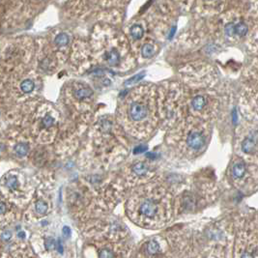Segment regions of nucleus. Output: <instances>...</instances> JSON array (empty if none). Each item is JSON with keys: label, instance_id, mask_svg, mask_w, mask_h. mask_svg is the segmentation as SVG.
Listing matches in <instances>:
<instances>
[{"label": "nucleus", "instance_id": "f257e3e1", "mask_svg": "<svg viewBox=\"0 0 258 258\" xmlns=\"http://www.w3.org/2000/svg\"><path fill=\"white\" fill-rule=\"evenodd\" d=\"M149 114V105L144 99L132 97L128 106V116L133 122H141Z\"/></svg>", "mask_w": 258, "mask_h": 258}, {"label": "nucleus", "instance_id": "f03ea898", "mask_svg": "<svg viewBox=\"0 0 258 258\" xmlns=\"http://www.w3.org/2000/svg\"><path fill=\"white\" fill-rule=\"evenodd\" d=\"M138 211L142 220H156L161 213V209L157 201L150 198H144L140 202Z\"/></svg>", "mask_w": 258, "mask_h": 258}, {"label": "nucleus", "instance_id": "7ed1b4c3", "mask_svg": "<svg viewBox=\"0 0 258 258\" xmlns=\"http://www.w3.org/2000/svg\"><path fill=\"white\" fill-rule=\"evenodd\" d=\"M204 142H205L204 137L198 132L190 133L187 138V144L194 150L200 149L204 145Z\"/></svg>", "mask_w": 258, "mask_h": 258}, {"label": "nucleus", "instance_id": "20e7f679", "mask_svg": "<svg viewBox=\"0 0 258 258\" xmlns=\"http://www.w3.org/2000/svg\"><path fill=\"white\" fill-rule=\"evenodd\" d=\"M106 61L110 66H116L120 62V54L116 49L112 48L106 53Z\"/></svg>", "mask_w": 258, "mask_h": 258}, {"label": "nucleus", "instance_id": "39448f33", "mask_svg": "<svg viewBox=\"0 0 258 258\" xmlns=\"http://www.w3.org/2000/svg\"><path fill=\"white\" fill-rule=\"evenodd\" d=\"M246 165L242 163H239V164H235L233 166V169H232V174L233 177L236 179H241L243 178L245 173H246Z\"/></svg>", "mask_w": 258, "mask_h": 258}, {"label": "nucleus", "instance_id": "423d86ee", "mask_svg": "<svg viewBox=\"0 0 258 258\" xmlns=\"http://www.w3.org/2000/svg\"><path fill=\"white\" fill-rule=\"evenodd\" d=\"M133 171L137 175L142 176V175H145L147 173L148 166H147V164H144V163H138V164H136L133 166Z\"/></svg>", "mask_w": 258, "mask_h": 258}, {"label": "nucleus", "instance_id": "0eeeda50", "mask_svg": "<svg viewBox=\"0 0 258 258\" xmlns=\"http://www.w3.org/2000/svg\"><path fill=\"white\" fill-rule=\"evenodd\" d=\"M143 34H144V31H143V28L141 27V25L136 24V25L132 26V28H131V35L133 37V39L140 40V39L143 37Z\"/></svg>", "mask_w": 258, "mask_h": 258}, {"label": "nucleus", "instance_id": "6e6552de", "mask_svg": "<svg viewBox=\"0 0 258 258\" xmlns=\"http://www.w3.org/2000/svg\"><path fill=\"white\" fill-rule=\"evenodd\" d=\"M93 92L91 89L89 88H79L75 91V96L79 99V100H82L85 98H88L90 96H92Z\"/></svg>", "mask_w": 258, "mask_h": 258}, {"label": "nucleus", "instance_id": "1a4fd4ad", "mask_svg": "<svg viewBox=\"0 0 258 258\" xmlns=\"http://www.w3.org/2000/svg\"><path fill=\"white\" fill-rule=\"evenodd\" d=\"M155 53V49L152 45L150 44H145L142 48H141V54L145 58H151Z\"/></svg>", "mask_w": 258, "mask_h": 258}, {"label": "nucleus", "instance_id": "9d476101", "mask_svg": "<svg viewBox=\"0 0 258 258\" xmlns=\"http://www.w3.org/2000/svg\"><path fill=\"white\" fill-rule=\"evenodd\" d=\"M54 43L58 47H64L66 45H68V43H69V36L65 33H60L59 35L56 36Z\"/></svg>", "mask_w": 258, "mask_h": 258}, {"label": "nucleus", "instance_id": "9b49d317", "mask_svg": "<svg viewBox=\"0 0 258 258\" xmlns=\"http://www.w3.org/2000/svg\"><path fill=\"white\" fill-rule=\"evenodd\" d=\"M29 150V147L26 143H18L15 147V152L19 157H24Z\"/></svg>", "mask_w": 258, "mask_h": 258}, {"label": "nucleus", "instance_id": "f8f14e48", "mask_svg": "<svg viewBox=\"0 0 258 258\" xmlns=\"http://www.w3.org/2000/svg\"><path fill=\"white\" fill-rule=\"evenodd\" d=\"M206 102L203 96H197L194 100H192V107L196 110H201L204 106H205Z\"/></svg>", "mask_w": 258, "mask_h": 258}, {"label": "nucleus", "instance_id": "ddd939ff", "mask_svg": "<svg viewBox=\"0 0 258 258\" xmlns=\"http://www.w3.org/2000/svg\"><path fill=\"white\" fill-rule=\"evenodd\" d=\"M34 82L30 80H26L21 84V88L24 93H30L34 89Z\"/></svg>", "mask_w": 258, "mask_h": 258}, {"label": "nucleus", "instance_id": "4468645a", "mask_svg": "<svg viewBox=\"0 0 258 258\" xmlns=\"http://www.w3.org/2000/svg\"><path fill=\"white\" fill-rule=\"evenodd\" d=\"M160 251V245L156 241H151L147 245V252L151 255L157 254Z\"/></svg>", "mask_w": 258, "mask_h": 258}, {"label": "nucleus", "instance_id": "2eb2a0df", "mask_svg": "<svg viewBox=\"0 0 258 258\" xmlns=\"http://www.w3.org/2000/svg\"><path fill=\"white\" fill-rule=\"evenodd\" d=\"M235 33L239 36H245L247 33V26L243 23L235 25Z\"/></svg>", "mask_w": 258, "mask_h": 258}, {"label": "nucleus", "instance_id": "dca6fc26", "mask_svg": "<svg viewBox=\"0 0 258 258\" xmlns=\"http://www.w3.org/2000/svg\"><path fill=\"white\" fill-rule=\"evenodd\" d=\"M35 209L36 212L39 213L40 215H44L47 213V205L44 201H38L36 203Z\"/></svg>", "mask_w": 258, "mask_h": 258}, {"label": "nucleus", "instance_id": "f3484780", "mask_svg": "<svg viewBox=\"0 0 258 258\" xmlns=\"http://www.w3.org/2000/svg\"><path fill=\"white\" fill-rule=\"evenodd\" d=\"M255 148V143L252 141L246 140L243 143V149L245 152H251Z\"/></svg>", "mask_w": 258, "mask_h": 258}, {"label": "nucleus", "instance_id": "a211bd4d", "mask_svg": "<svg viewBox=\"0 0 258 258\" xmlns=\"http://www.w3.org/2000/svg\"><path fill=\"white\" fill-rule=\"evenodd\" d=\"M42 124L45 128H49L54 124V118L47 114L42 119Z\"/></svg>", "mask_w": 258, "mask_h": 258}, {"label": "nucleus", "instance_id": "6ab92c4d", "mask_svg": "<svg viewBox=\"0 0 258 258\" xmlns=\"http://www.w3.org/2000/svg\"><path fill=\"white\" fill-rule=\"evenodd\" d=\"M7 187L11 189H15L18 187V181H17V178L14 176H10L7 180V183H6Z\"/></svg>", "mask_w": 258, "mask_h": 258}, {"label": "nucleus", "instance_id": "aec40b11", "mask_svg": "<svg viewBox=\"0 0 258 258\" xmlns=\"http://www.w3.org/2000/svg\"><path fill=\"white\" fill-rule=\"evenodd\" d=\"M225 33L228 36H232L235 34V25L233 24H227L225 26Z\"/></svg>", "mask_w": 258, "mask_h": 258}, {"label": "nucleus", "instance_id": "412c9836", "mask_svg": "<svg viewBox=\"0 0 258 258\" xmlns=\"http://www.w3.org/2000/svg\"><path fill=\"white\" fill-rule=\"evenodd\" d=\"M144 75H145L144 73H142L141 75H137L136 77H134V78H132L131 80H129L125 84H126V85H129V84H132V83H134V82H139V81H141V79L144 77Z\"/></svg>", "mask_w": 258, "mask_h": 258}, {"label": "nucleus", "instance_id": "4be33fe9", "mask_svg": "<svg viewBox=\"0 0 258 258\" xmlns=\"http://www.w3.org/2000/svg\"><path fill=\"white\" fill-rule=\"evenodd\" d=\"M100 256L101 257H113L114 253L111 252V250H107V249H104L100 252Z\"/></svg>", "mask_w": 258, "mask_h": 258}, {"label": "nucleus", "instance_id": "5701e85b", "mask_svg": "<svg viewBox=\"0 0 258 258\" xmlns=\"http://www.w3.org/2000/svg\"><path fill=\"white\" fill-rule=\"evenodd\" d=\"M46 247L47 249H52L55 247V242L52 238H47V242H46Z\"/></svg>", "mask_w": 258, "mask_h": 258}, {"label": "nucleus", "instance_id": "b1692460", "mask_svg": "<svg viewBox=\"0 0 258 258\" xmlns=\"http://www.w3.org/2000/svg\"><path fill=\"white\" fill-rule=\"evenodd\" d=\"M11 232L10 231H5V232H3L2 233V239L4 240V241H8V240H10L11 239Z\"/></svg>", "mask_w": 258, "mask_h": 258}, {"label": "nucleus", "instance_id": "393cba45", "mask_svg": "<svg viewBox=\"0 0 258 258\" xmlns=\"http://www.w3.org/2000/svg\"><path fill=\"white\" fill-rule=\"evenodd\" d=\"M62 231H63V234H64L65 237H68V236H70L71 230L70 228H69L68 226H64V227H63V229H62Z\"/></svg>", "mask_w": 258, "mask_h": 258}, {"label": "nucleus", "instance_id": "a878e982", "mask_svg": "<svg viewBox=\"0 0 258 258\" xmlns=\"http://www.w3.org/2000/svg\"><path fill=\"white\" fill-rule=\"evenodd\" d=\"M146 149H147L146 147L141 146V147H138V148H136V149H135V153H136V154H138V153L144 152Z\"/></svg>", "mask_w": 258, "mask_h": 258}, {"label": "nucleus", "instance_id": "bb28decb", "mask_svg": "<svg viewBox=\"0 0 258 258\" xmlns=\"http://www.w3.org/2000/svg\"><path fill=\"white\" fill-rule=\"evenodd\" d=\"M57 248H58V251L60 253H62V252H63V246L61 245L60 240H58V242H57Z\"/></svg>", "mask_w": 258, "mask_h": 258}, {"label": "nucleus", "instance_id": "cd10ccee", "mask_svg": "<svg viewBox=\"0 0 258 258\" xmlns=\"http://www.w3.org/2000/svg\"><path fill=\"white\" fill-rule=\"evenodd\" d=\"M5 210H6V208H5V204L2 202V203H1V214H2V215L5 213Z\"/></svg>", "mask_w": 258, "mask_h": 258}, {"label": "nucleus", "instance_id": "c85d7f7f", "mask_svg": "<svg viewBox=\"0 0 258 258\" xmlns=\"http://www.w3.org/2000/svg\"><path fill=\"white\" fill-rule=\"evenodd\" d=\"M175 29H176V27H173V28H172V31H171V35H169V38H172V36H173V34L175 33Z\"/></svg>", "mask_w": 258, "mask_h": 258}, {"label": "nucleus", "instance_id": "c756f323", "mask_svg": "<svg viewBox=\"0 0 258 258\" xmlns=\"http://www.w3.org/2000/svg\"><path fill=\"white\" fill-rule=\"evenodd\" d=\"M19 236H20V237H22V238H24V232H21V233H19Z\"/></svg>", "mask_w": 258, "mask_h": 258}]
</instances>
